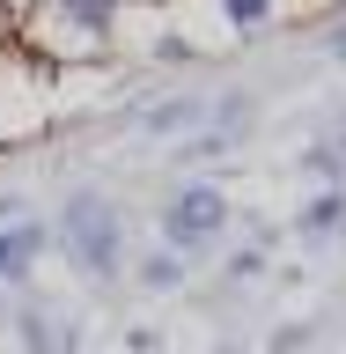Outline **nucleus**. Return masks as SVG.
I'll return each instance as SVG.
<instances>
[{"label": "nucleus", "mask_w": 346, "mask_h": 354, "mask_svg": "<svg viewBox=\"0 0 346 354\" xmlns=\"http://www.w3.org/2000/svg\"><path fill=\"white\" fill-rule=\"evenodd\" d=\"M214 229H221V192H184L170 207V236L177 243H206Z\"/></svg>", "instance_id": "f257e3e1"}, {"label": "nucleus", "mask_w": 346, "mask_h": 354, "mask_svg": "<svg viewBox=\"0 0 346 354\" xmlns=\"http://www.w3.org/2000/svg\"><path fill=\"white\" fill-rule=\"evenodd\" d=\"M74 229H81V243H88V259L104 266V243H110V221H104V207H81V214H74Z\"/></svg>", "instance_id": "f03ea898"}, {"label": "nucleus", "mask_w": 346, "mask_h": 354, "mask_svg": "<svg viewBox=\"0 0 346 354\" xmlns=\"http://www.w3.org/2000/svg\"><path fill=\"white\" fill-rule=\"evenodd\" d=\"M37 251V236L30 229H15V236H0V273H22V259Z\"/></svg>", "instance_id": "7ed1b4c3"}, {"label": "nucleus", "mask_w": 346, "mask_h": 354, "mask_svg": "<svg viewBox=\"0 0 346 354\" xmlns=\"http://www.w3.org/2000/svg\"><path fill=\"white\" fill-rule=\"evenodd\" d=\"M66 8H74V15H81V22H88V30H96V22H104V15H110V0H66Z\"/></svg>", "instance_id": "20e7f679"}, {"label": "nucleus", "mask_w": 346, "mask_h": 354, "mask_svg": "<svg viewBox=\"0 0 346 354\" xmlns=\"http://www.w3.org/2000/svg\"><path fill=\"white\" fill-rule=\"evenodd\" d=\"M229 15H236V22H258V15H265V0H229Z\"/></svg>", "instance_id": "39448f33"}]
</instances>
